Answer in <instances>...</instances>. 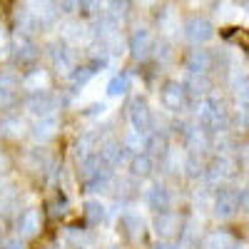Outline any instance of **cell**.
<instances>
[{
  "instance_id": "obj_1",
  "label": "cell",
  "mask_w": 249,
  "mask_h": 249,
  "mask_svg": "<svg viewBox=\"0 0 249 249\" xmlns=\"http://www.w3.org/2000/svg\"><path fill=\"white\" fill-rule=\"evenodd\" d=\"M197 122L207 135L224 132L227 127H230V115H227L224 102L214 95H204L199 100V105H197Z\"/></svg>"
},
{
  "instance_id": "obj_2",
  "label": "cell",
  "mask_w": 249,
  "mask_h": 249,
  "mask_svg": "<svg viewBox=\"0 0 249 249\" xmlns=\"http://www.w3.org/2000/svg\"><path fill=\"white\" fill-rule=\"evenodd\" d=\"M80 179L88 192H105L110 190V182H112V167L97 152H92L80 164Z\"/></svg>"
},
{
  "instance_id": "obj_3",
  "label": "cell",
  "mask_w": 249,
  "mask_h": 249,
  "mask_svg": "<svg viewBox=\"0 0 249 249\" xmlns=\"http://www.w3.org/2000/svg\"><path fill=\"white\" fill-rule=\"evenodd\" d=\"M25 110L35 117H45V115H55L57 110V97L45 88V90H33L25 100Z\"/></svg>"
},
{
  "instance_id": "obj_4",
  "label": "cell",
  "mask_w": 249,
  "mask_h": 249,
  "mask_svg": "<svg viewBox=\"0 0 249 249\" xmlns=\"http://www.w3.org/2000/svg\"><path fill=\"white\" fill-rule=\"evenodd\" d=\"M162 107L170 112H182L187 107V90L182 82H164V88L160 92Z\"/></svg>"
},
{
  "instance_id": "obj_5",
  "label": "cell",
  "mask_w": 249,
  "mask_h": 249,
  "mask_svg": "<svg viewBox=\"0 0 249 249\" xmlns=\"http://www.w3.org/2000/svg\"><path fill=\"white\" fill-rule=\"evenodd\" d=\"M15 230H18V237L20 239H33L40 234V230H43V217H40L37 210H23L18 214L15 219Z\"/></svg>"
},
{
  "instance_id": "obj_6",
  "label": "cell",
  "mask_w": 249,
  "mask_h": 249,
  "mask_svg": "<svg viewBox=\"0 0 249 249\" xmlns=\"http://www.w3.org/2000/svg\"><path fill=\"white\" fill-rule=\"evenodd\" d=\"M130 124L140 135H147L152 130V112H150L147 102H144L142 97H135L130 102Z\"/></svg>"
},
{
  "instance_id": "obj_7",
  "label": "cell",
  "mask_w": 249,
  "mask_h": 249,
  "mask_svg": "<svg viewBox=\"0 0 249 249\" xmlns=\"http://www.w3.org/2000/svg\"><path fill=\"white\" fill-rule=\"evenodd\" d=\"M214 217L217 219H232L237 212H239V199H237V192L234 190H227V187H222V190L217 192L214 197Z\"/></svg>"
},
{
  "instance_id": "obj_8",
  "label": "cell",
  "mask_w": 249,
  "mask_h": 249,
  "mask_svg": "<svg viewBox=\"0 0 249 249\" xmlns=\"http://www.w3.org/2000/svg\"><path fill=\"white\" fill-rule=\"evenodd\" d=\"M212 35H214V28H212V23L207 18H192V20H187L184 37L190 40L192 45H204L207 40H212Z\"/></svg>"
},
{
  "instance_id": "obj_9",
  "label": "cell",
  "mask_w": 249,
  "mask_h": 249,
  "mask_svg": "<svg viewBox=\"0 0 249 249\" xmlns=\"http://www.w3.org/2000/svg\"><path fill=\"white\" fill-rule=\"evenodd\" d=\"M155 50V35L150 28H137L130 35V53L135 60H144L150 53Z\"/></svg>"
},
{
  "instance_id": "obj_10",
  "label": "cell",
  "mask_w": 249,
  "mask_h": 249,
  "mask_svg": "<svg viewBox=\"0 0 249 249\" xmlns=\"http://www.w3.org/2000/svg\"><path fill=\"white\" fill-rule=\"evenodd\" d=\"M234 175V162L230 160V157H219V160H214L212 164H210V167H207L204 170V179L207 182H210L212 187H219L222 182H227V179H230Z\"/></svg>"
},
{
  "instance_id": "obj_11",
  "label": "cell",
  "mask_w": 249,
  "mask_h": 249,
  "mask_svg": "<svg viewBox=\"0 0 249 249\" xmlns=\"http://www.w3.org/2000/svg\"><path fill=\"white\" fill-rule=\"evenodd\" d=\"M155 232L162 239H170V237L179 234L182 232V217L177 212H170V210L167 212H157V217H155Z\"/></svg>"
},
{
  "instance_id": "obj_12",
  "label": "cell",
  "mask_w": 249,
  "mask_h": 249,
  "mask_svg": "<svg viewBox=\"0 0 249 249\" xmlns=\"http://www.w3.org/2000/svg\"><path fill=\"white\" fill-rule=\"evenodd\" d=\"M60 130V120L57 115H45V117H37L35 124L30 127V135L35 137V142H50Z\"/></svg>"
},
{
  "instance_id": "obj_13",
  "label": "cell",
  "mask_w": 249,
  "mask_h": 249,
  "mask_svg": "<svg viewBox=\"0 0 249 249\" xmlns=\"http://www.w3.org/2000/svg\"><path fill=\"white\" fill-rule=\"evenodd\" d=\"M13 55L20 65H30L37 57V45L33 43V35H25V33H18L15 37V45H13Z\"/></svg>"
},
{
  "instance_id": "obj_14",
  "label": "cell",
  "mask_w": 249,
  "mask_h": 249,
  "mask_svg": "<svg viewBox=\"0 0 249 249\" xmlns=\"http://www.w3.org/2000/svg\"><path fill=\"white\" fill-rule=\"evenodd\" d=\"M147 204H150V210H155V212H167L172 207V192L164 184L157 182V184H152L147 190Z\"/></svg>"
},
{
  "instance_id": "obj_15",
  "label": "cell",
  "mask_w": 249,
  "mask_h": 249,
  "mask_svg": "<svg viewBox=\"0 0 249 249\" xmlns=\"http://www.w3.org/2000/svg\"><path fill=\"white\" fill-rule=\"evenodd\" d=\"M100 157L105 160L110 167H120V164H124V160H127V147H124V142H117V140H110L102 144L100 150Z\"/></svg>"
},
{
  "instance_id": "obj_16",
  "label": "cell",
  "mask_w": 249,
  "mask_h": 249,
  "mask_svg": "<svg viewBox=\"0 0 249 249\" xmlns=\"http://www.w3.org/2000/svg\"><path fill=\"white\" fill-rule=\"evenodd\" d=\"M50 60H53V68H55L57 72H65V75H70V70L75 68L72 53H70L65 45H60V43L50 45Z\"/></svg>"
},
{
  "instance_id": "obj_17",
  "label": "cell",
  "mask_w": 249,
  "mask_h": 249,
  "mask_svg": "<svg viewBox=\"0 0 249 249\" xmlns=\"http://www.w3.org/2000/svg\"><path fill=\"white\" fill-rule=\"evenodd\" d=\"M212 55L207 50H195L190 57H187V72H195V75H207L212 70Z\"/></svg>"
},
{
  "instance_id": "obj_18",
  "label": "cell",
  "mask_w": 249,
  "mask_h": 249,
  "mask_svg": "<svg viewBox=\"0 0 249 249\" xmlns=\"http://www.w3.org/2000/svg\"><path fill=\"white\" fill-rule=\"evenodd\" d=\"M155 170V157L150 152H135L130 160V172L132 177H147Z\"/></svg>"
},
{
  "instance_id": "obj_19",
  "label": "cell",
  "mask_w": 249,
  "mask_h": 249,
  "mask_svg": "<svg viewBox=\"0 0 249 249\" xmlns=\"http://www.w3.org/2000/svg\"><path fill=\"white\" fill-rule=\"evenodd\" d=\"M25 132V122L20 115H8L0 120V137H8V140H15Z\"/></svg>"
},
{
  "instance_id": "obj_20",
  "label": "cell",
  "mask_w": 249,
  "mask_h": 249,
  "mask_svg": "<svg viewBox=\"0 0 249 249\" xmlns=\"http://www.w3.org/2000/svg\"><path fill=\"white\" fill-rule=\"evenodd\" d=\"M210 88H212V82L207 75H195V72L187 75V82H184L187 95H202L204 97V95H210Z\"/></svg>"
},
{
  "instance_id": "obj_21",
  "label": "cell",
  "mask_w": 249,
  "mask_h": 249,
  "mask_svg": "<svg viewBox=\"0 0 249 249\" xmlns=\"http://www.w3.org/2000/svg\"><path fill=\"white\" fill-rule=\"evenodd\" d=\"M50 85V77H48V72L45 70H30L25 77H23V88L25 90H45Z\"/></svg>"
},
{
  "instance_id": "obj_22",
  "label": "cell",
  "mask_w": 249,
  "mask_h": 249,
  "mask_svg": "<svg viewBox=\"0 0 249 249\" xmlns=\"http://www.w3.org/2000/svg\"><path fill=\"white\" fill-rule=\"evenodd\" d=\"M130 85H132L130 75H127V72H117V75L107 82V95H110V97H122V95H127Z\"/></svg>"
},
{
  "instance_id": "obj_23",
  "label": "cell",
  "mask_w": 249,
  "mask_h": 249,
  "mask_svg": "<svg viewBox=\"0 0 249 249\" xmlns=\"http://www.w3.org/2000/svg\"><path fill=\"white\" fill-rule=\"evenodd\" d=\"M144 150H150L152 157H155V155H160V157H167V155H170L167 140H164V135H160V132H155V135L147 132V140H144Z\"/></svg>"
},
{
  "instance_id": "obj_24",
  "label": "cell",
  "mask_w": 249,
  "mask_h": 249,
  "mask_svg": "<svg viewBox=\"0 0 249 249\" xmlns=\"http://www.w3.org/2000/svg\"><path fill=\"white\" fill-rule=\"evenodd\" d=\"M40 23V18L35 10H20L18 13V33H25V35H33L35 28Z\"/></svg>"
},
{
  "instance_id": "obj_25",
  "label": "cell",
  "mask_w": 249,
  "mask_h": 249,
  "mask_svg": "<svg viewBox=\"0 0 249 249\" xmlns=\"http://www.w3.org/2000/svg\"><path fill=\"white\" fill-rule=\"evenodd\" d=\"M62 37L72 45H80V43H85V37H88V28L82 23H68L65 30H62Z\"/></svg>"
},
{
  "instance_id": "obj_26",
  "label": "cell",
  "mask_w": 249,
  "mask_h": 249,
  "mask_svg": "<svg viewBox=\"0 0 249 249\" xmlns=\"http://www.w3.org/2000/svg\"><path fill=\"white\" fill-rule=\"evenodd\" d=\"M95 142H97V137H95L92 132H85V135L77 140V144H75V157H77V160L90 157V155L95 152Z\"/></svg>"
},
{
  "instance_id": "obj_27",
  "label": "cell",
  "mask_w": 249,
  "mask_h": 249,
  "mask_svg": "<svg viewBox=\"0 0 249 249\" xmlns=\"http://www.w3.org/2000/svg\"><path fill=\"white\" fill-rule=\"evenodd\" d=\"M204 249H234V239L227 232H217L204 239Z\"/></svg>"
},
{
  "instance_id": "obj_28",
  "label": "cell",
  "mask_w": 249,
  "mask_h": 249,
  "mask_svg": "<svg viewBox=\"0 0 249 249\" xmlns=\"http://www.w3.org/2000/svg\"><path fill=\"white\" fill-rule=\"evenodd\" d=\"M122 227H124V232H127L132 239L142 237V219H140V214H135V212L122 214Z\"/></svg>"
},
{
  "instance_id": "obj_29",
  "label": "cell",
  "mask_w": 249,
  "mask_h": 249,
  "mask_svg": "<svg viewBox=\"0 0 249 249\" xmlns=\"http://www.w3.org/2000/svg\"><path fill=\"white\" fill-rule=\"evenodd\" d=\"M105 204L97 202V199H88L85 202V217L90 219V224H100L102 219H105Z\"/></svg>"
},
{
  "instance_id": "obj_30",
  "label": "cell",
  "mask_w": 249,
  "mask_h": 249,
  "mask_svg": "<svg viewBox=\"0 0 249 249\" xmlns=\"http://www.w3.org/2000/svg\"><path fill=\"white\" fill-rule=\"evenodd\" d=\"M20 85H23V77H20L15 70H0V88L3 90H18Z\"/></svg>"
},
{
  "instance_id": "obj_31",
  "label": "cell",
  "mask_w": 249,
  "mask_h": 249,
  "mask_svg": "<svg viewBox=\"0 0 249 249\" xmlns=\"http://www.w3.org/2000/svg\"><path fill=\"white\" fill-rule=\"evenodd\" d=\"M234 97L239 105H249V75H242L234 82Z\"/></svg>"
},
{
  "instance_id": "obj_32",
  "label": "cell",
  "mask_w": 249,
  "mask_h": 249,
  "mask_svg": "<svg viewBox=\"0 0 249 249\" xmlns=\"http://www.w3.org/2000/svg\"><path fill=\"white\" fill-rule=\"evenodd\" d=\"M184 170H187V177H192V179L204 175V167H202V162L197 160V155H192L190 160L184 162Z\"/></svg>"
},
{
  "instance_id": "obj_33",
  "label": "cell",
  "mask_w": 249,
  "mask_h": 249,
  "mask_svg": "<svg viewBox=\"0 0 249 249\" xmlns=\"http://www.w3.org/2000/svg\"><path fill=\"white\" fill-rule=\"evenodd\" d=\"M155 57H157L160 62H170V60L175 57L172 45H170V43H160V45H155Z\"/></svg>"
},
{
  "instance_id": "obj_34",
  "label": "cell",
  "mask_w": 249,
  "mask_h": 249,
  "mask_svg": "<svg viewBox=\"0 0 249 249\" xmlns=\"http://www.w3.org/2000/svg\"><path fill=\"white\" fill-rule=\"evenodd\" d=\"M13 105H15V92L0 88V110H8V107H13Z\"/></svg>"
},
{
  "instance_id": "obj_35",
  "label": "cell",
  "mask_w": 249,
  "mask_h": 249,
  "mask_svg": "<svg viewBox=\"0 0 249 249\" xmlns=\"http://www.w3.org/2000/svg\"><path fill=\"white\" fill-rule=\"evenodd\" d=\"M57 10L62 13V15H72L75 10H77V0H57Z\"/></svg>"
},
{
  "instance_id": "obj_36",
  "label": "cell",
  "mask_w": 249,
  "mask_h": 249,
  "mask_svg": "<svg viewBox=\"0 0 249 249\" xmlns=\"http://www.w3.org/2000/svg\"><path fill=\"white\" fill-rule=\"evenodd\" d=\"M105 110H107L105 102H95V105H90L82 115H85V117H97V115H105Z\"/></svg>"
},
{
  "instance_id": "obj_37",
  "label": "cell",
  "mask_w": 249,
  "mask_h": 249,
  "mask_svg": "<svg viewBox=\"0 0 249 249\" xmlns=\"http://www.w3.org/2000/svg\"><path fill=\"white\" fill-rule=\"evenodd\" d=\"M97 5L100 0H77V10L82 13H97Z\"/></svg>"
},
{
  "instance_id": "obj_38",
  "label": "cell",
  "mask_w": 249,
  "mask_h": 249,
  "mask_svg": "<svg viewBox=\"0 0 249 249\" xmlns=\"http://www.w3.org/2000/svg\"><path fill=\"white\" fill-rule=\"evenodd\" d=\"M237 199H239V210L249 212V184H247V187H242V190L237 192Z\"/></svg>"
},
{
  "instance_id": "obj_39",
  "label": "cell",
  "mask_w": 249,
  "mask_h": 249,
  "mask_svg": "<svg viewBox=\"0 0 249 249\" xmlns=\"http://www.w3.org/2000/svg\"><path fill=\"white\" fill-rule=\"evenodd\" d=\"M0 249H25V242L20 237H13V239H5L3 244H0Z\"/></svg>"
},
{
  "instance_id": "obj_40",
  "label": "cell",
  "mask_w": 249,
  "mask_h": 249,
  "mask_svg": "<svg viewBox=\"0 0 249 249\" xmlns=\"http://www.w3.org/2000/svg\"><path fill=\"white\" fill-rule=\"evenodd\" d=\"M152 249H179L175 242H170V239H160L157 244H152Z\"/></svg>"
},
{
  "instance_id": "obj_41",
  "label": "cell",
  "mask_w": 249,
  "mask_h": 249,
  "mask_svg": "<svg viewBox=\"0 0 249 249\" xmlns=\"http://www.w3.org/2000/svg\"><path fill=\"white\" fill-rule=\"evenodd\" d=\"M239 117H242V127H249V105H242Z\"/></svg>"
},
{
  "instance_id": "obj_42",
  "label": "cell",
  "mask_w": 249,
  "mask_h": 249,
  "mask_svg": "<svg viewBox=\"0 0 249 249\" xmlns=\"http://www.w3.org/2000/svg\"><path fill=\"white\" fill-rule=\"evenodd\" d=\"M8 48V33H5V28L0 25V55H3V50Z\"/></svg>"
},
{
  "instance_id": "obj_43",
  "label": "cell",
  "mask_w": 249,
  "mask_h": 249,
  "mask_svg": "<svg viewBox=\"0 0 249 249\" xmlns=\"http://www.w3.org/2000/svg\"><path fill=\"white\" fill-rule=\"evenodd\" d=\"M8 170H10V160H8L3 152H0V175H5Z\"/></svg>"
},
{
  "instance_id": "obj_44",
  "label": "cell",
  "mask_w": 249,
  "mask_h": 249,
  "mask_svg": "<svg viewBox=\"0 0 249 249\" xmlns=\"http://www.w3.org/2000/svg\"><path fill=\"white\" fill-rule=\"evenodd\" d=\"M234 249H247V247H242V244H234Z\"/></svg>"
},
{
  "instance_id": "obj_45",
  "label": "cell",
  "mask_w": 249,
  "mask_h": 249,
  "mask_svg": "<svg viewBox=\"0 0 249 249\" xmlns=\"http://www.w3.org/2000/svg\"><path fill=\"white\" fill-rule=\"evenodd\" d=\"M33 3H37V5H40V3H45V0H33Z\"/></svg>"
},
{
  "instance_id": "obj_46",
  "label": "cell",
  "mask_w": 249,
  "mask_h": 249,
  "mask_svg": "<svg viewBox=\"0 0 249 249\" xmlns=\"http://www.w3.org/2000/svg\"><path fill=\"white\" fill-rule=\"evenodd\" d=\"M110 3H117V0H110Z\"/></svg>"
},
{
  "instance_id": "obj_47",
  "label": "cell",
  "mask_w": 249,
  "mask_h": 249,
  "mask_svg": "<svg viewBox=\"0 0 249 249\" xmlns=\"http://www.w3.org/2000/svg\"><path fill=\"white\" fill-rule=\"evenodd\" d=\"M115 249H120V247H115Z\"/></svg>"
}]
</instances>
